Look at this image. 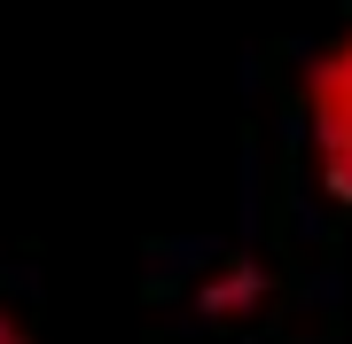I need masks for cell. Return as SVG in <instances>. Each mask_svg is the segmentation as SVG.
<instances>
[{
	"instance_id": "6da1fadb",
	"label": "cell",
	"mask_w": 352,
	"mask_h": 344,
	"mask_svg": "<svg viewBox=\"0 0 352 344\" xmlns=\"http://www.w3.org/2000/svg\"><path fill=\"white\" fill-rule=\"evenodd\" d=\"M305 133H314L321 188L337 204H352V32L305 63Z\"/></svg>"
},
{
	"instance_id": "7a4b0ae2",
	"label": "cell",
	"mask_w": 352,
	"mask_h": 344,
	"mask_svg": "<svg viewBox=\"0 0 352 344\" xmlns=\"http://www.w3.org/2000/svg\"><path fill=\"white\" fill-rule=\"evenodd\" d=\"M266 306V266L258 258H227L219 274H204V290H196V313H212V321H251Z\"/></svg>"
},
{
	"instance_id": "3957f363",
	"label": "cell",
	"mask_w": 352,
	"mask_h": 344,
	"mask_svg": "<svg viewBox=\"0 0 352 344\" xmlns=\"http://www.w3.org/2000/svg\"><path fill=\"white\" fill-rule=\"evenodd\" d=\"M0 344H32V336H24V329H16V321H8V313H0Z\"/></svg>"
}]
</instances>
